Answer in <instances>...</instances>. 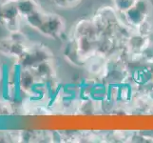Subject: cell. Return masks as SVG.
<instances>
[{
	"label": "cell",
	"instance_id": "cell-1",
	"mask_svg": "<svg viewBox=\"0 0 153 143\" xmlns=\"http://www.w3.org/2000/svg\"><path fill=\"white\" fill-rule=\"evenodd\" d=\"M65 28L63 19L57 14H47L43 25L41 26L39 31L45 35L51 38H57L61 35Z\"/></svg>",
	"mask_w": 153,
	"mask_h": 143
},
{
	"label": "cell",
	"instance_id": "cell-2",
	"mask_svg": "<svg viewBox=\"0 0 153 143\" xmlns=\"http://www.w3.org/2000/svg\"><path fill=\"white\" fill-rule=\"evenodd\" d=\"M149 44V37L142 36L136 31L135 34H131L126 40V47H128V52H133V54H142Z\"/></svg>",
	"mask_w": 153,
	"mask_h": 143
},
{
	"label": "cell",
	"instance_id": "cell-3",
	"mask_svg": "<svg viewBox=\"0 0 153 143\" xmlns=\"http://www.w3.org/2000/svg\"><path fill=\"white\" fill-rule=\"evenodd\" d=\"M126 21V25H128L130 28H136L139 24H141L144 20L147 19L146 16L142 13L138 9L134 7V5L126 12L122 13Z\"/></svg>",
	"mask_w": 153,
	"mask_h": 143
},
{
	"label": "cell",
	"instance_id": "cell-4",
	"mask_svg": "<svg viewBox=\"0 0 153 143\" xmlns=\"http://www.w3.org/2000/svg\"><path fill=\"white\" fill-rule=\"evenodd\" d=\"M16 5L19 14L24 15L25 17L35 10H40V5L35 0H17Z\"/></svg>",
	"mask_w": 153,
	"mask_h": 143
},
{
	"label": "cell",
	"instance_id": "cell-5",
	"mask_svg": "<svg viewBox=\"0 0 153 143\" xmlns=\"http://www.w3.org/2000/svg\"><path fill=\"white\" fill-rule=\"evenodd\" d=\"M46 15L47 13H43L41 10H35V12H33V13L27 15V16H26V20H27V22L30 26L39 30L41 28V26L44 23Z\"/></svg>",
	"mask_w": 153,
	"mask_h": 143
},
{
	"label": "cell",
	"instance_id": "cell-6",
	"mask_svg": "<svg viewBox=\"0 0 153 143\" xmlns=\"http://www.w3.org/2000/svg\"><path fill=\"white\" fill-rule=\"evenodd\" d=\"M2 7H3V13H4L5 20L13 19L14 17L18 16L19 12H18V9H17L16 2L8 1L6 4H3Z\"/></svg>",
	"mask_w": 153,
	"mask_h": 143
},
{
	"label": "cell",
	"instance_id": "cell-7",
	"mask_svg": "<svg viewBox=\"0 0 153 143\" xmlns=\"http://www.w3.org/2000/svg\"><path fill=\"white\" fill-rule=\"evenodd\" d=\"M135 31L138 34L142 35V36H145V37H149L150 34L153 33V26L150 23V21L146 19L135 28Z\"/></svg>",
	"mask_w": 153,
	"mask_h": 143
},
{
	"label": "cell",
	"instance_id": "cell-8",
	"mask_svg": "<svg viewBox=\"0 0 153 143\" xmlns=\"http://www.w3.org/2000/svg\"><path fill=\"white\" fill-rule=\"evenodd\" d=\"M134 7L138 9L146 17L149 16L152 10V4L149 0H136L134 2Z\"/></svg>",
	"mask_w": 153,
	"mask_h": 143
},
{
	"label": "cell",
	"instance_id": "cell-9",
	"mask_svg": "<svg viewBox=\"0 0 153 143\" xmlns=\"http://www.w3.org/2000/svg\"><path fill=\"white\" fill-rule=\"evenodd\" d=\"M114 9L119 13H124L134 5V0H112Z\"/></svg>",
	"mask_w": 153,
	"mask_h": 143
},
{
	"label": "cell",
	"instance_id": "cell-10",
	"mask_svg": "<svg viewBox=\"0 0 153 143\" xmlns=\"http://www.w3.org/2000/svg\"><path fill=\"white\" fill-rule=\"evenodd\" d=\"M19 19H18V16L17 17H14L13 19H9V20H6V22H5V25H6L7 29L10 31L12 34L13 33H17L19 31Z\"/></svg>",
	"mask_w": 153,
	"mask_h": 143
},
{
	"label": "cell",
	"instance_id": "cell-11",
	"mask_svg": "<svg viewBox=\"0 0 153 143\" xmlns=\"http://www.w3.org/2000/svg\"><path fill=\"white\" fill-rule=\"evenodd\" d=\"M13 43V40L1 39L0 40V52L3 55H10Z\"/></svg>",
	"mask_w": 153,
	"mask_h": 143
},
{
	"label": "cell",
	"instance_id": "cell-12",
	"mask_svg": "<svg viewBox=\"0 0 153 143\" xmlns=\"http://www.w3.org/2000/svg\"><path fill=\"white\" fill-rule=\"evenodd\" d=\"M52 1H53V3L56 5V6L60 7V8H64V9L70 8L67 0H52Z\"/></svg>",
	"mask_w": 153,
	"mask_h": 143
},
{
	"label": "cell",
	"instance_id": "cell-13",
	"mask_svg": "<svg viewBox=\"0 0 153 143\" xmlns=\"http://www.w3.org/2000/svg\"><path fill=\"white\" fill-rule=\"evenodd\" d=\"M5 22H6V20H5V18H4V13H3V7H2V5L0 4V23H2V24H5Z\"/></svg>",
	"mask_w": 153,
	"mask_h": 143
},
{
	"label": "cell",
	"instance_id": "cell-14",
	"mask_svg": "<svg viewBox=\"0 0 153 143\" xmlns=\"http://www.w3.org/2000/svg\"><path fill=\"white\" fill-rule=\"evenodd\" d=\"M67 1L68 3V6H70V8H71V7L76 6V5L80 2V0H67Z\"/></svg>",
	"mask_w": 153,
	"mask_h": 143
},
{
	"label": "cell",
	"instance_id": "cell-15",
	"mask_svg": "<svg viewBox=\"0 0 153 143\" xmlns=\"http://www.w3.org/2000/svg\"><path fill=\"white\" fill-rule=\"evenodd\" d=\"M147 97H149V99L153 103V87L149 90V93H147Z\"/></svg>",
	"mask_w": 153,
	"mask_h": 143
},
{
	"label": "cell",
	"instance_id": "cell-16",
	"mask_svg": "<svg viewBox=\"0 0 153 143\" xmlns=\"http://www.w3.org/2000/svg\"><path fill=\"white\" fill-rule=\"evenodd\" d=\"M8 1H13V2H16L17 0H8Z\"/></svg>",
	"mask_w": 153,
	"mask_h": 143
},
{
	"label": "cell",
	"instance_id": "cell-17",
	"mask_svg": "<svg viewBox=\"0 0 153 143\" xmlns=\"http://www.w3.org/2000/svg\"><path fill=\"white\" fill-rule=\"evenodd\" d=\"M134 1H136V0H134Z\"/></svg>",
	"mask_w": 153,
	"mask_h": 143
}]
</instances>
